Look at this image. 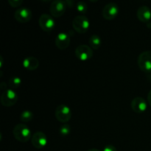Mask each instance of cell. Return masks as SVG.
Segmentation results:
<instances>
[{"label":"cell","mask_w":151,"mask_h":151,"mask_svg":"<svg viewBox=\"0 0 151 151\" xmlns=\"http://www.w3.org/2000/svg\"><path fill=\"white\" fill-rule=\"evenodd\" d=\"M13 137L20 142H27L32 136L31 135L30 129L24 124H18L13 130Z\"/></svg>","instance_id":"obj_1"},{"label":"cell","mask_w":151,"mask_h":151,"mask_svg":"<svg viewBox=\"0 0 151 151\" xmlns=\"http://www.w3.org/2000/svg\"><path fill=\"white\" fill-rule=\"evenodd\" d=\"M18 100H19L18 94L14 90L10 89V88L2 91L1 97H0L1 103L2 104V106H5V107L13 106L17 103Z\"/></svg>","instance_id":"obj_2"},{"label":"cell","mask_w":151,"mask_h":151,"mask_svg":"<svg viewBox=\"0 0 151 151\" xmlns=\"http://www.w3.org/2000/svg\"><path fill=\"white\" fill-rule=\"evenodd\" d=\"M72 27L78 33H85L89 29V20L85 16H77L72 21Z\"/></svg>","instance_id":"obj_3"},{"label":"cell","mask_w":151,"mask_h":151,"mask_svg":"<svg viewBox=\"0 0 151 151\" xmlns=\"http://www.w3.org/2000/svg\"><path fill=\"white\" fill-rule=\"evenodd\" d=\"M55 114L58 121L62 123H66L72 118V110L66 105H59L56 108Z\"/></svg>","instance_id":"obj_4"},{"label":"cell","mask_w":151,"mask_h":151,"mask_svg":"<svg viewBox=\"0 0 151 151\" xmlns=\"http://www.w3.org/2000/svg\"><path fill=\"white\" fill-rule=\"evenodd\" d=\"M138 66L142 72L151 73V51L142 52L139 55Z\"/></svg>","instance_id":"obj_5"},{"label":"cell","mask_w":151,"mask_h":151,"mask_svg":"<svg viewBox=\"0 0 151 151\" xmlns=\"http://www.w3.org/2000/svg\"><path fill=\"white\" fill-rule=\"evenodd\" d=\"M75 55L82 61H86L90 60L93 56V50L91 47L86 44H81L79 45L75 49Z\"/></svg>","instance_id":"obj_6"},{"label":"cell","mask_w":151,"mask_h":151,"mask_svg":"<svg viewBox=\"0 0 151 151\" xmlns=\"http://www.w3.org/2000/svg\"><path fill=\"white\" fill-rule=\"evenodd\" d=\"M38 24L43 31L48 32L54 29L55 26V22L52 16L47 13H44L40 16Z\"/></svg>","instance_id":"obj_7"},{"label":"cell","mask_w":151,"mask_h":151,"mask_svg":"<svg viewBox=\"0 0 151 151\" xmlns=\"http://www.w3.org/2000/svg\"><path fill=\"white\" fill-rule=\"evenodd\" d=\"M66 2L61 0H55L51 3V5L50 7V11L52 16L55 18H58L63 16L64 14L65 11L66 10Z\"/></svg>","instance_id":"obj_8"},{"label":"cell","mask_w":151,"mask_h":151,"mask_svg":"<svg viewBox=\"0 0 151 151\" xmlns=\"http://www.w3.org/2000/svg\"><path fill=\"white\" fill-rule=\"evenodd\" d=\"M103 18L106 20H113L119 14V7L114 2H110L106 4L102 12Z\"/></svg>","instance_id":"obj_9"},{"label":"cell","mask_w":151,"mask_h":151,"mask_svg":"<svg viewBox=\"0 0 151 151\" xmlns=\"http://www.w3.org/2000/svg\"><path fill=\"white\" fill-rule=\"evenodd\" d=\"M47 137L44 133L38 131L32 135L31 138V142L32 146L36 149H42L47 145Z\"/></svg>","instance_id":"obj_10"},{"label":"cell","mask_w":151,"mask_h":151,"mask_svg":"<svg viewBox=\"0 0 151 151\" xmlns=\"http://www.w3.org/2000/svg\"><path fill=\"white\" fill-rule=\"evenodd\" d=\"M15 19L20 23H27L32 19V12L27 7H20L15 12Z\"/></svg>","instance_id":"obj_11"},{"label":"cell","mask_w":151,"mask_h":151,"mask_svg":"<svg viewBox=\"0 0 151 151\" xmlns=\"http://www.w3.org/2000/svg\"><path fill=\"white\" fill-rule=\"evenodd\" d=\"M71 42L70 36L66 32H60L56 36L55 43L59 50H66L69 47Z\"/></svg>","instance_id":"obj_12"},{"label":"cell","mask_w":151,"mask_h":151,"mask_svg":"<svg viewBox=\"0 0 151 151\" xmlns=\"http://www.w3.org/2000/svg\"><path fill=\"white\" fill-rule=\"evenodd\" d=\"M131 109L134 112L138 114L144 113L147 108V104L146 100L141 97H137L133 99L131 103Z\"/></svg>","instance_id":"obj_13"},{"label":"cell","mask_w":151,"mask_h":151,"mask_svg":"<svg viewBox=\"0 0 151 151\" xmlns=\"http://www.w3.org/2000/svg\"><path fill=\"white\" fill-rule=\"evenodd\" d=\"M137 16L139 20L144 23H149L151 19V10L147 6H141L137 12Z\"/></svg>","instance_id":"obj_14"},{"label":"cell","mask_w":151,"mask_h":151,"mask_svg":"<svg viewBox=\"0 0 151 151\" xmlns=\"http://www.w3.org/2000/svg\"><path fill=\"white\" fill-rule=\"evenodd\" d=\"M22 65L26 69L29 71H34L39 66V61L35 57H27L24 59Z\"/></svg>","instance_id":"obj_15"},{"label":"cell","mask_w":151,"mask_h":151,"mask_svg":"<svg viewBox=\"0 0 151 151\" xmlns=\"http://www.w3.org/2000/svg\"><path fill=\"white\" fill-rule=\"evenodd\" d=\"M89 45L92 50H99L101 47V38L97 35H92L89 38Z\"/></svg>","instance_id":"obj_16"},{"label":"cell","mask_w":151,"mask_h":151,"mask_svg":"<svg viewBox=\"0 0 151 151\" xmlns=\"http://www.w3.org/2000/svg\"><path fill=\"white\" fill-rule=\"evenodd\" d=\"M22 85V79L19 77L13 76L9 79L8 86L10 89H17Z\"/></svg>","instance_id":"obj_17"},{"label":"cell","mask_w":151,"mask_h":151,"mask_svg":"<svg viewBox=\"0 0 151 151\" xmlns=\"http://www.w3.org/2000/svg\"><path fill=\"white\" fill-rule=\"evenodd\" d=\"M33 113L29 110H25L20 115V120L22 122H29L33 119Z\"/></svg>","instance_id":"obj_18"},{"label":"cell","mask_w":151,"mask_h":151,"mask_svg":"<svg viewBox=\"0 0 151 151\" xmlns=\"http://www.w3.org/2000/svg\"><path fill=\"white\" fill-rule=\"evenodd\" d=\"M71 132V126L69 124H63L59 128V134L61 137H66Z\"/></svg>","instance_id":"obj_19"},{"label":"cell","mask_w":151,"mask_h":151,"mask_svg":"<svg viewBox=\"0 0 151 151\" xmlns=\"http://www.w3.org/2000/svg\"><path fill=\"white\" fill-rule=\"evenodd\" d=\"M76 9L80 13L85 14V13H86L87 10H88V5H87L86 3L84 2V1H79L77 2Z\"/></svg>","instance_id":"obj_20"},{"label":"cell","mask_w":151,"mask_h":151,"mask_svg":"<svg viewBox=\"0 0 151 151\" xmlns=\"http://www.w3.org/2000/svg\"><path fill=\"white\" fill-rule=\"evenodd\" d=\"M8 3L12 7H18L23 4L22 0H8Z\"/></svg>","instance_id":"obj_21"},{"label":"cell","mask_w":151,"mask_h":151,"mask_svg":"<svg viewBox=\"0 0 151 151\" xmlns=\"http://www.w3.org/2000/svg\"><path fill=\"white\" fill-rule=\"evenodd\" d=\"M103 151H117L116 147L112 145H108L103 149Z\"/></svg>","instance_id":"obj_22"},{"label":"cell","mask_w":151,"mask_h":151,"mask_svg":"<svg viewBox=\"0 0 151 151\" xmlns=\"http://www.w3.org/2000/svg\"><path fill=\"white\" fill-rule=\"evenodd\" d=\"M147 102H148L149 105H150V106L151 107V90L149 91L148 94H147Z\"/></svg>","instance_id":"obj_23"},{"label":"cell","mask_w":151,"mask_h":151,"mask_svg":"<svg viewBox=\"0 0 151 151\" xmlns=\"http://www.w3.org/2000/svg\"><path fill=\"white\" fill-rule=\"evenodd\" d=\"M0 60H1V65H0V67H1L2 66V64H3V58L2 57H0Z\"/></svg>","instance_id":"obj_24"},{"label":"cell","mask_w":151,"mask_h":151,"mask_svg":"<svg viewBox=\"0 0 151 151\" xmlns=\"http://www.w3.org/2000/svg\"><path fill=\"white\" fill-rule=\"evenodd\" d=\"M87 151H100V150H97V149H95V148H92V149H90V150H88Z\"/></svg>","instance_id":"obj_25"}]
</instances>
